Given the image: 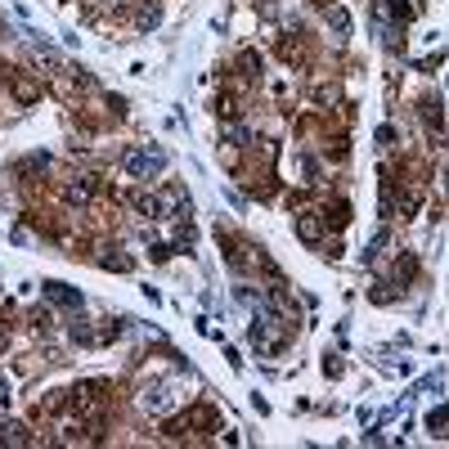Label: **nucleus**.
<instances>
[{"mask_svg":"<svg viewBox=\"0 0 449 449\" xmlns=\"http://www.w3.org/2000/svg\"><path fill=\"white\" fill-rule=\"evenodd\" d=\"M121 166H126V176H135V180H153V176L166 171V153L153 149V144H144V149H130L121 157Z\"/></svg>","mask_w":449,"mask_h":449,"instance_id":"1","label":"nucleus"},{"mask_svg":"<svg viewBox=\"0 0 449 449\" xmlns=\"http://www.w3.org/2000/svg\"><path fill=\"white\" fill-rule=\"evenodd\" d=\"M104 405H108V382H77L72 391V409L86 418H104Z\"/></svg>","mask_w":449,"mask_h":449,"instance_id":"2","label":"nucleus"},{"mask_svg":"<svg viewBox=\"0 0 449 449\" xmlns=\"http://www.w3.org/2000/svg\"><path fill=\"white\" fill-rule=\"evenodd\" d=\"M140 409H144V414H166V409H171V386H166V382H149L140 391Z\"/></svg>","mask_w":449,"mask_h":449,"instance_id":"3","label":"nucleus"},{"mask_svg":"<svg viewBox=\"0 0 449 449\" xmlns=\"http://www.w3.org/2000/svg\"><path fill=\"white\" fill-rule=\"evenodd\" d=\"M45 301L59 306V310H81V293L68 288V283H45Z\"/></svg>","mask_w":449,"mask_h":449,"instance_id":"4","label":"nucleus"},{"mask_svg":"<svg viewBox=\"0 0 449 449\" xmlns=\"http://www.w3.org/2000/svg\"><path fill=\"white\" fill-rule=\"evenodd\" d=\"M297 238L314 247V242L324 238V216H319V211H301V216H297Z\"/></svg>","mask_w":449,"mask_h":449,"instance_id":"5","label":"nucleus"},{"mask_svg":"<svg viewBox=\"0 0 449 449\" xmlns=\"http://www.w3.org/2000/svg\"><path fill=\"white\" fill-rule=\"evenodd\" d=\"M90 193H94V180H86V176H72L68 185H63L68 207H86V202H90Z\"/></svg>","mask_w":449,"mask_h":449,"instance_id":"6","label":"nucleus"},{"mask_svg":"<svg viewBox=\"0 0 449 449\" xmlns=\"http://www.w3.org/2000/svg\"><path fill=\"white\" fill-rule=\"evenodd\" d=\"M157 23H162V5H157V0H144V5L135 9V27L140 32H153Z\"/></svg>","mask_w":449,"mask_h":449,"instance_id":"7","label":"nucleus"},{"mask_svg":"<svg viewBox=\"0 0 449 449\" xmlns=\"http://www.w3.org/2000/svg\"><path fill=\"white\" fill-rule=\"evenodd\" d=\"M0 445H27V436H23L18 422H5V418H0Z\"/></svg>","mask_w":449,"mask_h":449,"instance_id":"8","label":"nucleus"},{"mask_svg":"<svg viewBox=\"0 0 449 449\" xmlns=\"http://www.w3.org/2000/svg\"><path fill=\"white\" fill-rule=\"evenodd\" d=\"M427 431L431 436H449V405L436 409V414H427Z\"/></svg>","mask_w":449,"mask_h":449,"instance_id":"9","label":"nucleus"},{"mask_svg":"<svg viewBox=\"0 0 449 449\" xmlns=\"http://www.w3.org/2000/svg\"><path fill=\"white\" fill-rule=\"evenodd\" d=\"M328 27H333L337 36H346V32H350V14H346L342 5H337V9H328Z\"/></svg>","mask_w":449,"mask_h":449,"instance_id":"10","label":"nucleus"},{"mask_svg":"<svg viewBox=\"0 0 449 449\" xmlns=\"http://www.w3.org/2000/svg\"><path fill=\"white\" fill-rule=\"evenodd\" d=\"M386 242H391V234H386V229H378V234L369 238V252H364V261H373V257H382V247Z\"/></svg>","mask_w":449,"mask_h":449,"instance_id":"11","label":"nucleus"},{"mask_svg":"<svg viewBox=\"0 0 449 449\" xmlns=\"http://www.w3.org/2000/svg\"><path fill=\"white\" fill-rule=\"evenodd\" d=\"M221 144H234V149H242V144H247V130H242V126H225V130H221Z\"/></svg>","mask_w":449,"mask_h":449,"instance_id":"12","label":"nucleus"},{"mask_svg":"<svg viewBox=\"0 0 449 449\" xmlns=\"http://www.w3.org/2000/svg\"><path fill=\"white\" fill-rule=\"evenodd\" d=\"M32 328H36V333H50V328H54V314H50V310H32Z\"/></svg>","mask_w":449,"mask_h":449,"instance_id":"13","label":"nucleus"},{"mask_svg":"<svg viewBox=\"0 0 449 449\" xmlns=\"http://www.w3.org/2000/svg\"><path fill=\"white\" fill-rule=\"evenodd\" d=\"M99 265H104V270H121V274H126L130 270V257H113V252H108V257H99Z\"/></svg>","mask_w":449,"mask_h":449,"instance_id":"14","label":"nucleus"},{"mask_svg":"<svg viewBox=\"0 0 449 449\" xmlns=\"http://www.w3.org/2000/svg\"><path fill=\"white\" fill-rule=\"evenodd\" d=\"M14 99L18 104H32L36 99V86H32V81H14Z\"/></svg>","mask_w":449,"mask_h":449,"instance_id":"15","label":"nucleus"},{"mask_svg":"<svg viewBox=\"0 0 449 449\" xmlns=\"http://www.w3.org/2000/svg\"><path fill=\"white\" fill-rule=\"evenodd\" d=\"M238 68L247 72V77H257V68H261V59H257V50H242V59H238Z\"/></svg>","mask_w":449,"mask_h":449,"instance_id":"16","label":"nucleus"},{"mask_svg":"<svg viewBox=\"0 0 449 449\" xmlns=\"http://www.w3.org/2000/svg\"><path fill=\"white\" fill-rule=\"evenodd\" d=\"M216 113H221V117H234L238 108H234V99H229V94H221V99H216Z\"/></svg>","mask_w":449,"mask_h":449,"instance_id":"17","label":"nucleus"},{"mask_svg":"<svg viewBox=\"0 0 449 449\" xmlns=\"http://www.w3.org/2000/svg\"><path fill=\"white\" fill-rule=\"evenodd\" d=\"M373 301H382V306H386V301H391V283H378V288H373Z\"/></svg>","mask_w":449,"mask_h":449,"instance_id":"18","label":"nucleus"},{"mask_svg":"<svg viewBox=\"0 0 449 449\" xmlns=\"http://www.w3.org/2000/svg\"><path fill=\"white\" fill-rule=\"evenodd\" d=\"M9 346V324H0V350Z\"/></svg>","mask_w":449,"mask_h":449,"instance_id":"19","label":"nucleus"},{"mask_svg":"<svg viewBox=\"0 0 449 449\" xmlns=\"http://www.w3.org/2000/svg\"><path fill=\"white\" fill-rule=\"evenodd\" d=\"M0 400H9V382L5 378H0Z\"/></svg>","mask_w":449,"mask_h":449,"instance_id":"20","label":"nucleus"},{"mask_svg":"<svg viewBox=\"0 0 449 449\" xmlns=\"http://www.w3.org/2000/svg\"><path fill=\"white\" fill-rule=\"evenodd\" d=\"M445 180H449V176H445Z\"/></svg>","mask_w":449,"mask_h":449,"instance_id":"21","label":"nucleus"}]
</instances>
